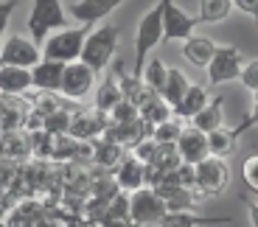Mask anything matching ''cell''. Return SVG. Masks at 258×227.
Instances as JSON below:
<instances>
[{
	"instance_id": "cell-6",
	"label": "cell",
	"mask_w": 258,
	"mask_h": 227,
	"mask_svg": "<svg viewBox=\"0 0 258 227\" xmlns=\"http://www.w3.org/2000/svg\"><path fill=\"white\" fill-rule=\"evenodd\" d=\"M39 62H42V48L31 37L14 34V37H9L0 45V67H23V70H31Z\"/></svg>"
},
{
	"instance_id": "cell-1",
	"label": "cell",
	"mask_w": 258,
	"mask_h": 227,
	"mask_svg": "<svg viewBox=\"0 0 258 227\" xmlns=\"http://www.w3.org/2000/svg\"><path fill=\"white\" fill-rule=\"evenodd\" d=\"M118 39H121V28L112 26V23L110 26L96 28V31H90L87 39H84L82 59H79V62H84V65L90 67V70H96V73L107 70V65H110L112 56H115Z\"/></svg>"
},
{
	"instance_id": "cell-21",
	"label": "cell",
	"mask_w": 258,
	"mask_h": 227,
	"mask_svg": "<svg viewBox=\"0 0 258 227\" xmlns=\"http://www.w3.org/2000/svg\"><path fill=\"white\" fill-rule=\"evenodd\" d=\"M31 87V70L23 67H0V93L6 96H23Z\"/></svg>"
},
{
	"instance_id": "cell-15",
	"label": "cell",
	"mask_w": 258,
	"mask_h": 227,
	"mask_svg": "<svg viewBox=\"0 0 258 227\" xmlns=\"http://www.w3.org/2000/svg\"><path fill=\"white\" fill-rule=\"evenodd\" d=\"M62 76H64L62 62L42 59L37 67H31V87H37L39 93H59L62 90Z\"/></svg>"
},
{
	"instance_id": "cell-5",
	"label": "cell",
	"mask_w": 258,
	"mask_h": 227,
	"mask_svg": "<svg viewBox=\"0 0 258 227\" xmlns=\"http://www.w3.org/2000/svg\"><path fill=\"white\" fill-rule=\"evenodd\" d=\"M230 185V166L219 157H205L194 166V191L197 196H219Z\"/></svg>"
},
{
	"instance_id": "cell-35",
	"label": "cell",
	"mask_w": 258,
	"mask_h": 227,
	"mask_svg": "<svg viewBox=\"0 0 258 227\" xmlns=\"http://www.w3.org/2000/svg\"><path fill=\"white\" fill-rule=\"evenodd\" d=\"M252 126H258V93H255V104H252L250 115H247L244 121L239 123V129H241V132H247V129H252Z\"/></svg>"
},
{
	"instance_id": "cell-9",
	"label": "cell",
	"mask_w": 258,
	"mask_h": 227,
	"mask_svg": "<svg viewBox=\"0 0 258 227\" xmlns=\"http://www.w3.org/2000/svg\"><path fill=\"white\" fill-rule=\"evenodd\" d=\"M241 67H244V56H241L239 48L222 45V48H216L211 65H208V82H211V85L233 82V79L241 76Z\"/></svg>"
},
{
	"instance_id": "cell-18",
	"label": "cell",
	"mask_w": 258,
	"mask_h": 227,
	"mask_svg": "<svg viewBox=\"0 0 258 227\" xmlns=\"http://www.w3.org/2000/svg\"><path fill=\"white\" fill-rule=\"evenodd\" d=\"M244 135V132L236 126V129H225V126H219L216 132H211L208 135V152H211V157H219V160H227V157L236 152V143H239V137Z\"/></svg>"
},
{
	"instance_id": "cell-34",
	"label": "cell",
	"mask_w": 258,
	"mask_h": 227,
	"mask_svg": "<svg viewBox=\"0 0 258 227\" xmlns=\"http://www.w3.org/2000/svg\"><path fill=\"white\" fill-rule=\"evenodd\" d=\"M233 9H239V12H244L247 17H252L255 34H258V0H233Z\"/></svg>"
},
{
	"instance_id": "cell-14",
	"label": "cell",
	"mask_w": 258,
	"mask_h": 227,
	"mask_svg": "<svg viewBox=\"0 0 258 227\" xmlns=\"http://www.w3.org/2000/svg\"><path fill=\"white\" fill-rule=\"evenodd\" d=\"M115 185L123 191H132V194L146 188V163H141L135 155L123 157L115 166Z\"/></svg>"
},
{
	"instance_id": "cell-24",
	"label": "cell",
	"mask_w": 258,
	"mask_h": 227,
	"mask_svg": "<svg viewBox=\"0 0 258 227\" xmlns=\"http://www.w3.org/2000/svg\"><path fill=\"white\" fill-rule=\"evenodd\" d=\"M121 101H123V93H121V87H118V82L115 79H104L96 90V112L107 115V112H112Z\"/></svg>"
},
{
	"instance_id": "cell-33",
	"label": "cell",
	"mask_w": 258,
	"mask_h": 227,
	"mask_svg": "<svg viewBox=\"0 0 258 227\" xmlns=\"http://www.w3.org/2000/svg\"><path fill=\"white\" fill-rule=\"evenodd\" d=\"M14 9H17V0H0V39L6 34V26H9V20H12ZM0 45H3V42H0Z\"/></svg>"
},
{
	"instance_id": "cell-13",
	"label": "cell",
	"mask_w": 258,
	"mask_h": 227,
	"mask_svg": "<svg viewBox=\"0 0 258 227\" xmlns=\"http://www.w3.org/2000/svg\"><path fill=\"white\" fill-rule=\"evenodd\" d=\"M155 194L163 199V205H166L168 213H177V210H188V213H194V208H197V199H200L194 188L168 185V182H160V185H155Z\"/></svg>"
},
{
	"instance_id": "cell-23",
	"label": "cell",
	"mask_w": 258,
	"mask_h": 227,
	"mask_svg": "<svg viewBox=\"0 0 258 227\" xmlns=\"http://www.w3.org/2000/svg\"><path fill=\"white\" fill-rule=\"evenodd\" d=\"M211 98H208V87L205 85H191L188 87V93L182 96V101L174 107V115L180 118H194L197 112L202 110V107L208 104Z\"/></svg>"
},
{
	"instance_id": "cell-2",
	"label": "cell",
	"mask_w": 258,
	"mask_h": 227,
	"mask_svg": "<svg viewBox=\"0 0 258 227\" xmlns=\"http://www.w3.org/2000/svg\"><path fill=\"white\" fill-rule=\"evenodd\" d=\"M90 34V26H79V28H59V31L48 34L45 42H42V59H53V62H62V65H71L82 59V48L84 39Z\"/></svg>"
},
{
	"instance_id": "cell-31",
	"label": "cell",
	"mask_w": 258,
	"mask_h": 227,
	"mask_svg": "<svg viewBox=\"0 0 258 227\" xmlns=\"http://www.w3.org/2000/svg\"><path fill=\"white\" fill-rule=\"evenodd\" d=\"M104 219H129V196L126 194L112 196V202H110V208H107V213H104Z\"/></svg>"
},
{
	"instance_id": "cell-10",
	"label": "cell",
	"mask_w": 258,
	"mask_h": 227,
	"mask_svg": "<svg viewBox=\"0 0 258 227\" xmlns=\"http://www.w3.org/2000/svg\"><path fill=\"white\" fill-rule=\"evenodd\" d=\"M96 70L84 65V62H71L64 65V76H62V96L71 98V101H82L96 90Z\"/></svg>"
},
{
	"instance_id": "cell-4",
	"label": "cell",
	"mask_w": 258,
	"mask_h": 227,
	"mask_svg": "<svg viewBox=\"0 0 258 227\" xmlns=\"http://www.w3.org/2000/svg\"><path fill=\"white\" fill-rule=\"evenodd\" d=\"M160 42H163V12H160V3H157L141 17L135 31V79H141L143 67H146L149 51L157 48Z\"/></svg>"
},
{
	"instance_id": "cell-25",
	"label": "cell",
	"mask_w": 258,
	"mask_h": 227,
	"mask_svg": "<svg viewBox=\"0 0 258 227\" xmlns=\"http://www.w3.org/2000/svg\"><path fill=\"white\" fill-rule=\"evenodd\" d=\"M166 79H168V65H166V62H163V59H157V56H155V59H149L146 67H143V73H141L143 87L160 96L163 87H166Z\"/></svg>"
},
{
	"instance_id": "cell-28",
	"label": "cell",
	"mask_w": 258,
	"mask_h": 227,
	"mask_svg": "<svg viewBox=\"0 0 258 227\" xmlns=\"http://www.w3.org/2000/svg\"><path fill=\"white\" fill-rule=\"evenodd\" d=\"M123 146L115 140H104V143H96V160L101 166H118L123 160Z\"/></svg>"
},
{
	"instance_id": "cell-17",
	"label": "cell",
	"mask_w": 258,
	"mask_h": 227,
	"mask_svg": "<svg viewBox=\"0 0 258 227\" xmlns=\"http://www.w3.org/2000/svg\"><path fill=\"white\" fill-rule=\"evenodd\" d=\"M171 112H174V110H171V107H168L166 101H163L157 93H152V90H149L146 98L138 104V115H141V121H146L152 129H155L157 123H166L168 118H174Z\"/></svg>"
},
{
	"instance_id": "cell-30",
	"label": "cell",
	"mask_w": 258,
	"mask_h": 227,
	"mask_svg": "<svg viewBox=\"0 0 258 227\" xmlns=\"http://www.w3.org/2000/svg\"><path fill=\"white\" fill-rule=\"evenodd\" d=\"M241 180H244L247 191H252V194H258V152H252V155H247L244 166H241Z\"/></svg>"
},
{
	"instance_id": "cell-36",
	"label": "cell",
	"mask_w": 258,
	"mask_h": 227,
	"mask_svg": "<svg viewBox=\"0 0 258 227\" xmlns=\"http://www.w3.org/2000/svg\"><path fill=\"white\" fill-rule=\"evenodd\" d=\"M98 227H138L132 219H104Z\"/></svg>"
},
{
	"instance_id": "cell-37",
	"label": "cell",
	"mask_w": 258,
	"mask_h": 227,
	"mask_svg": "<svg viewBox=\"0 0 258 227\" xmlns=\"http://www.w3.org/2000/svg\"><path fill=\"white\" fill-rule=\"evenodd\" d=\"M247 213H250V224L258 227V202H250V205H247Z\"/></svg>"
},
{
	"instance_id": "cell-26",
	"label": "cell",
	"mask_w": 258,
	"mask_h": 227,
	"mask_svg": "<svg viewBox=\"0 0 258 227\" xmlns=\"http://www.w3.org/2000/svg\"><path fill=\"white\" fill-rule=\"evenodd\" d=\"M233 12V0H200V12L197 20L200 23H222Z\"/></svg>"
},
{
	"instance_id": "cell-12",
	"label": "cell",
	"mask_w": 258,
	"mask_h": 227,
	"mask_svg": "<svg viewBox=\"0 0 258 227\" xmlns=\"http://www.w3.org/2000/svg\"><path fill=\"white\" fill-rule=\"evenodd\" d=\"M174 146H177V152H180V160L188 163V166H197V163H202L205 157H211V152H208V135L200 129H194V126H188V129L180 132Z\"/></svg>"
},
{
	"instance_id": "cell-8",
	"label": "cell",
	"mask_w": 258,
	"mask_h": 227,
	"mask_svg": "<svg viewBox=\"0 0 258 227\" xmlns=\"http://www.w3.org/2000/svg\"><path fill=\"white\" fill-rule=\"evenodd\" d=\"M166 213L168 210L163 205V199L155 194V188H141L129 196V219L135 221L138 227L160 224Z\"/></svg>"
},
{
	"instance_id": "cell-20",
	"label": "cell",
	"mask_w": 258,
	"mask_h": 227,
	"mask_svg": "<svg viewBox=\"0 0 258 227\" xmlns=\"http://www.w3.org/2000/svg\"><path fill=\"white\" fill-rule=\"evenodd\" d=\"M233 221L230 216H200L188 213V210H177V213H166L157 227H205V224H227Z\"/></svg>"
},
{
	"instance_id": "cell-27",
	"label": "cell",
	"mask_w": 258,
	"mask_h": 227,
	"mask_svg": "<svg viewBox=\"0 0 258 227\" xmlns=\"http://www.w3.org/2000/svg\"><path fill=\"white\" fill-rule=\"evenodd\" d=\"M73 137H96L101 132H107V121H104L101 112H93V118H79V121L68 123Z\"/></svg>"
},
{
	"instance_id": "cell-19",
	"label": "cell",
	"mask_w": 258,
	"mask_h": 227,
	"mask_svg": "<svg viewBox=\"0 0 258 227\" xmlns=\"http://www.w3.org/2000/svg\"><path fill=\"white\" fill-rule=\"evenodd\" d=\"M222 104H225V98L222 96L211 98V101H208V104L191 118V126L194 129H200V132H205V135L216 132L222 126V121H225V115H222Z\"/></svg>"
},
{
	"instance_id": "cell-3",
	"label": "cell",
	"mask_w": 258,
	"mask_h": 227,
	"mask_svg": "<svg viewBox=\"0 0 258 227\" xmlns=\"http://www.w3.org/2000/svg\"><path fill=\"white\" fill-rule=\"evenodd\" d=\"M28 37L42 45L48 34L59 31V28H68V14H64L62 0H34L31 14H28Z\"/></svg>"
},
{
	"instance_id": "cell-32",
	"label": "cell",
	"mask_w": 258,
	"mask_h": 227,
	"mask_svg": "<svg viewBox=\"0 0 258 227\" xmlns=\"http://www.w3.org/2000/svg\"><path fill=\"white\" fill-rule=\"evenodd\" d=\"M239 82L247 87V90L258 93V59H252V62H247L244 67H241V76Z\"/></svg>"
},
{
	"instance_id": "cell-16",
	"label": "cell",
	"mask_w": 258,
	"mask_h": 227,
	"mask_svg": "<svg viewBox=\"0 0 258 227\" xmlns=\"http://www.w3.org/2000/svg\"><path fill=\"white\" fill-rule=\"evenodd\" d=\"M216 48L219 45H216L213 39L197 37V34H194L191 39L182 42V56H185V62L194 65V67H208L211 65V59H213V53H216Z\"/></svg>"
},
{
	"instance_id": "cell-11",
	"label": "cell",
	"mask_w": 258,
	"mask_h": 227,
	"mask_svg": "<svg viewBox=\"0 0 258 227\" xmlns=\"http://www.w3.org/2000/svg\"><path fill=\"white\" fill-rule=\"evenodd\" d=\"M121 3H126V0H73L71 6H68V12H71L82 26H96L98 20L110 17Z\"/></svg>"
},
{
	"instance_id": "cell-29",
	"label": "cell",
	"mask_w": 258,
	"mask_h": 227,
	"mask_svg": "<svg viewBox=\"0 0 258 227\" xmlns=\"http://www.w3.org/2000/svg\"><path fill=\"white\" fill-rule=\"evenodd\" d=\"M182 126L177 118H168L166 123H157L155 129H152V137H155L157 143H177V137H180Z\"/></svg>"
},
{
	"instance_id": "cell-7",
	"label": "cell",
	"mask_w": 258,
	"mask_h": 227,
	"mask_svg": "<svg viewBox=\"0 0 258 227\" xmlns=\"http://www.w3.org/2000/svg\"><path fill=\"white\" fill-rule=\"evenodd\" d=\"M163 12V42H185L194 37V28L200 26V20L191 17L185 9H180L174 0H160Z\"/></svg>"
},
{
	"instance_id": "cell-22",
	"label": "cell",
	"mask_w": 258,
	"mask_h": 227,
	"mask_svg": "<svg viewBox=\"0 0 258 227\" xmlns=\"http://www.w3.org/2000/svg\"><path fill=\"white\" fill-rule=\"evenodd\" d=\"M188 87H191V82H188L185 73L177 70V67H168V79H166V87H163L160 98L171 107V110H174V107L182 101V96L188 93Z\"/></svg>"
}]
</instances>
